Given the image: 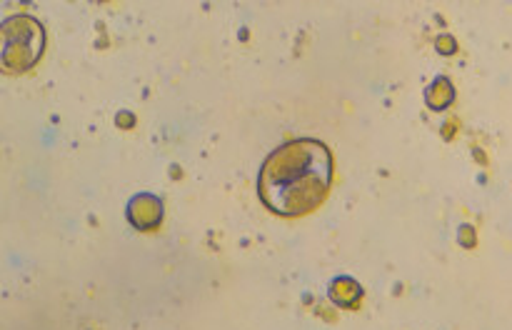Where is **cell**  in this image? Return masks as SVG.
<instances>
[{
	"mask_svg": "<svg viewBox=\"0 0 512 330\" xmlns=\"http://www.w3.org/2000/svg\"><path fill=\"white\" fill-rule=\"evenodd\" d=\"M45 48V30L30 15H13L3 23V65L13 73L30 70Z\"/></svg>",
	"mask_w": 512,
	"mask_h": 330,
	"instance_id": "7a4b0ae2",
	"label": "cell"
},
{
	"mask_svg": "<svg viewBox=\"0 0 512 330\" xmlns=\"http://www.w3.org/2000/svg\"><path fill=\"white\" fill-rule=\"evenodd\" d=\"M128 220L138 230H153L163 223V203L150 193H138L128 203Z\"/></svg>",
	"mask_w": 512,
	"mask_h": 330,
	"instance_id": "3957f363",
	"label": "cell"
},
{
	"mask_svg": "<svg viewBox=\"0 0 512 330\" xmlns=\"http://www.w3.org/2000/svg\"><path fill=\"white\" fill-rule=\"evenodd\" d=\"M453 85H450L448 78H438L433 85L428 88V93H425V100H428V105L433 110H443L448 108L450 103H453Z\"/></svg>",
	"mask_w": 512,
	"mask_h": 330,
	"instance_id": "5b68a950",
	"label": "cell"
},
{
	"mask_svg": "<svg viewBox=\"0 0 512 330\" xmlns=\"http://www.w3.org/2000/svg\"><path fill=\"white\" fill-rule=\"evenodd\" d=\"M333 185V155L315 138L280 145L260 168L258 195L263 205L283 218L313 213Z\"/></svg>",
	"mask_w": 512,
	"mask_h": 330,
	"instance_id": "6da1fadb",
	"label": "cell"
},
{
	"mask_svg": "<svg viewBox=\"0 0 512 330\" xmlns=\"http://www.w3.org/2000/svg\"><path fill=\"white\" fill-rule=\"evenodd\" d=\"M330 298L340 308H355L360 303V298H363V288L353 278H335L333 285H330Z\"/></svg>",
	"mask_w": 512,
	"mask_h": 330,
	"instance_id": "277c9868",
	"label": "cell"
}]
</instances>
